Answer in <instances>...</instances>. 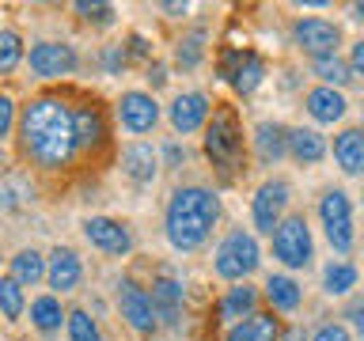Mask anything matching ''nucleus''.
I'll list each match as a JSON object with an SVG mask.
<instances>
[{
    "instance_id": "obj_1",
    "label": "nucleus",
    "mask_w": 364,
    "mask_h": 341,
    "mask_svg": "<svg viewBox=\"0 0 364 341\" xmlns=\"http://www.w3.org/2000/svg\"><path fill=\"white\" fill-rule=\"evenodd\" d=\"M19 141L38 167L57 170L68 167V159L76 156V125H73V110L61 99H31L19 114Z\"/></svg>"
},
{
    "instance_id": "obj_2",
    "label": "nucleus",
    "mask_w": 364,
    "mask_h": 341,
    "mask_svg": "<svg viewBox=\"0 0 364 341\" xmlns=\"http://www.w3.org/2000/svg\"><path fill=\"white\" fill-rule=\"evenodd\" d=\"M216 224H220V197L209 186H178L171 193L164 212V232L175 250H182V254L201 250Z\"/></svg>"
},
{
    "instance_id": "obj_3",
    "label": "nucleus",
    "mask_w": 364,
    "mask_h": 341,
    "mask_svg": "<svg viewBox=\"0 0 364 341\" xmlns=\"http://www.w3.org/2000/svg\"><path fill=\"white\" fill-rule=\"evenodd\" d=\"M258 266H262L258 239L250 235V232H243V227L228 232L220 239V247H216V254H213V273L220 281H232V284H243Z\"/></svg>"
},
{
    "instance_id": "obj_4",
    "label": "nucleus",
    "mask_w": 364,
    "mask_h": 341,
    "mask_svg": "<svg viewBox=\"0 0 364 341\" xmlns=\"http://www.w3.org/2000/svg\"><path fill=\"white\" fill-rule=\"evenodd\" d=\"M318 220H323L326 243L338 250V254H353L357 247V224H353V197L341 186L323 190L318 197Z\"/></svg>"
},
{
    "instance_id": "obj_5",
    "label": "nucleus",
    "mask_w": 364,
    "mask_h": 341,
    "mask_svg": "<svg viewBox=\"0 0 364 341\" xmlns=\"http://www.w3.org/2000/svg\"><path fill=\"white\" fill-rule=\"evenodd\" d=\"M269 239H273V258H277L284 269H307L311 266L315 239H311V224H307L304 212H289Z\"/></svg>"
},
{
    "instance_id": "obj_6",
    "label": "nucleus",
    "mask_w": 364,
    "mask_h": 341,
    "mask_svg": "<svg viewBox=\"0 0 364 341\" xmlns=\"http://www.w3.org/2000/svg\"><path fill=\"white\" fill-rule=\"evenodd\" d=\"M205 156L220 170H235L243 163V129H239L235 114L220 110L209 118V125H205Z\"/></svg>"
},
{
    "instance_id": "obj_7",
    "label": "nucleus",
    "mask_w": 364,
    "mask_h": 341,
    "mask_svg": "<svg viewBox=\"0 0 364 341\" xmlns=\"http://www.w3.org/2000/svg\"><path fill=\"white\" fill-rule=\"evenodd\" d=\"M289 197H292V186L284 178H266L258 186V193L250 197V220H255V232L262 235H273L277 224L284 220V209H289Z\"/></svg>"
},
{
    "instance_id": "obj_8",
    "label": "nucleus",
    "mask_w": 364,
    "mask_h": 341,
    "mask_svg": "<svg viewBox=\"0 0 364 341\" xmlns=\"http://www.w3.org/2000/svg\"><path fill=\"white\" fill-rule=\"evenodd\" d=\"M292 42L304 53H311V61L315 57H330L341 45V27L334 19H323V16H300L292 23Z\"/></svg>"
},
{
    "instance_id": "obj_9",
    "label": "nucleus",
    "mask_w": 364,
    "mask_h": 341,
    "mask_svg": "<svg viewBox=\"0 0 364 341\" xmlns=\"http://www.w3.org/2000/svg\"><path fill=\"white\" fill-rule=\"evenodd\" d=\"M118 307H122V318L129 323L141 337L156 334L159 318H156V307H152V292H144L136 281H122L118 284Z\"/></svg>"
},
{
    "instance_id": "obj_10",
    "label": "nucleus",
    "mask_w": 364,
    "mask_h": 341,
    "mask_svg": "<svg viewBox=\"0 0 364 341\" xmlns=\"http://www.w3.org/2000/svg\"><path fill=\"white\" fill-rule=\"evenodd\" d=\"M27 65H31L34 76L57 80V76H73L80 68V57H76L73 45H65V42H34Z\"/></svg>"
},
{
    "instance_id": "obj_11",
    "label": "nucleus",
    "mask_w": 364,
    "mask_h": 341,
    "mask_svg": "<svg viewBox=\"0 0 364 341\" xmlns=\"http://www.w3.org/2000/svg\"><path fill=\"white\" fill-rule=\"evenodd\" d=\"M118 121L125 133L133 136H144L152 133L159 125V102L152 91H125V95L118 99Z\"/></svg>"
},
{
    "instance_id": "obj_12",
    "label": "nucleus",
    "mask_w": 364,
    "mask_h": 341,
    "mask_svg": "<svg viewBox=\"0 0 364 341\" xmlns=\"http://www.w3.org/2000/svg\"><path fill=\"white\" fill-rule=\"evenodd\" d=\"M84 239L95 250L114 254V258H122V254H129V250H133L129 224L114 220V216H87V220H84Z\"/></svg>"
},
{
    "instance_id": "obj_13",
    "label": "nucleus",
    "mask_w": 364,
    "mask_h": 341,
    "mask_svg": "<svg viewBox=\"0 0 364 341\" xmlns=\"http://www.w3.org/2000/svg\"><path fill=\"white\" fill-rule=\"evenodd\" d=\"M213 118V107H209V95H201V91H182L175 95V102L167 107V121L171 129L190 136V133H201L205 125Z\"/></svg>"
},
{
    "instance_id": "obj_14",
    "label": "nucleus",
    "mask_w": 364,
    "mask_h": 341,
    "mask_svg": "<svg viewBox=\"0 0 364 341\" xmlns=\"http://www.w3.org/2000/svg\"><path fill=\"white\" fill-rule=\"evenodd\" d=\"M159 167H164V159H159V152L148 141L125 144L122 170H125V178H129V182H136V186H152V182L159 178Z\"/></svg>"
},
{
    "instance_id": "obj_15",
    "label": "nucleus",
    "mask_w": 364,
    "mask_h": 341,
    "mask_svg": "<svg viewBox=\"0 0 364 341\" xmlns=\"http://www.w3.org/2000/svg\"><path fill=\"white\" fill-rule=\"evenodd\" d=\"M152 307H156V318L167 326H182V307H186V292L182 284L171 277V273H159L152 281Z\"/></svg>"
},
{
    "instance_id": "obj_16",
    "label": "nucleus",
    "mask_w": 364,
    "mask_h": 341,
    "mask_svg": "<svg viewBox=\"0 0 364 341\" xmlns=\"http://www.w3.org/2000/svg\"><path fill=\"white\" fill-rule=\"evenodd\" d=\"M224 76H228V84H232L239 95H250L262 80H266V61H262L258 53H228V61H224Z\"/></svg>"
},
{
    "instance_id": "obj_17",
    "label": "nucleus",
    "mask_w": 364,
    "mask_h": 341,
    "mask_svg": "<svg viewBox=\"0 0 364 341\" xmlns=\"http://www.w3.org/2000/svg\"><path fill=\"white\" fill-rule=\"evenodd\" d=\"M304 110L311 114V121H318V125H338L341 118L349 114V99L341 95L338 87H311L304 95Z\"/></svg>"
},
{
    "instance_id": "obj_18",
    "label": "nucleus",
    "mask_w": 364,
    "mask_h": 341,
    "mask_svg": "<svg viewBox=\"0 0 364 341\" xmlns=\"http://www.w3.org/2000/svg\"><path fill=\"white\" fill-rule=\"evenodd\" d=\"M80 277H84V261L73 247H57L50 258H46V281H50L53 292H73Z\"/></svg>"
},
{
    "instance_id": "obj_19",
    "label": "nucleus",
    "mask_w": 364,
    "mask_h": 341,
    "mask_svg": "<svg viewBox=\"0 0 364 341\" xmlns=\"http://www.w3.org/2000/svg\"><path fill=\"white\" fill-rule=\"evenodd\" d=\"M258 311V288L255 284H235V288H228L220 296V303H216V318L228 326H235V323H243V318H250Z\"/></svg>"
},
{
    "instance_id": "obj_20",
    "label": "nucleus",
    "mask_w": 364,
    "mask_h": 341,
    "mask_svg": "<svg viewBox=\"0 0 364 341\" xmlns=\"http://www.w3.org/2000/svg\"><path fill=\"white\" fill-rule=\"evenodd\" d=\"M224 341H281V318L273 311H255L243 323L228 326Z\"/></svg>"
},
{
    "instance_id": "obj_21",
    "label": "nucleus",
    "mask_w": 364,
    "mask_h": 341,
    "mask_svg": "<svg viewBox=\"0 0 364 341\" xmlns=\"http://www.w3.org/2000/svg\"><path fill=\"white\" fill-rule=\"evenodd\" d=\"M326 152H330V144H326V136L318 129H304V125L289 129V156L296 159V163L315 167V163L326 159Z\"/></svg>"
},
{
    "instance_id": "obj_22",
    "label": "nucleus",
    "mask_w": 364,
    "mask_h": 341,
    "mask_svg": "<svg viewBox=\"0 0 364 341\" xmlns=\"http://www.w3.org/2000/svg\"><path fill=\"white\" fill-rule=\"evenodd\" d=\"M255 156L262 163H277L289 156V129L281 121H258L255 125Z\"/></svg>"
},
{
    "instance_id": "obj_23",
    "label": "nucleus",
    "mask_w": 364,
    "mask_h": 341,
    "mask_svg": "<svg viewBox=\"0 0 364 341\" xmlns=\"http://www.w3.org/2000/svg\"><path fill=\"white\" fill-rule=\"evenodd\" d=\"M266 300H269L273 311L292 315V311H300V303H304V288L296 277H289V273H269L266 277Z\"/></svg>"
},
{
    "instance_id": "obj_24",
    "label": "nucleus",
    "mask_w": 364,
    "mask_h": 341,
    "mask_svg": "<svg viewBox=\"0 0 364 341\" xmlns=\"http://www.w3.org/2000/svg\"><path fill=\"white\" fill-rule=\"evenodd\" d=\"M334 163L341 175H364V133L360 129H341L334 136Z\"/></svg>"
},
{
    "instance_id": "obj_25",
    "label": "nucleus",
    "mask_w": 364,
    "mask_h": 341,
    "mask_svg": "<svg viewBox=\"0 0 364 341\" xmlns=\"http://www.w3.org/2000/svg\"><path fill=\"white\" fill-rule=\"evenodd\" d=\"M73 125H76V144L87 148V152L107 141V125H102V114H99L95 107H80V110H73Z\"/></svg>"
},
{
    "instance_id": "obj_26",
    "label": "nucleus",
    "mask_w": 364,
    "mask_h": 341,
    "mask_svg": "<svg viewBox=\"0 0 364 341\" xmlns=\"http://www.w3.org/2000/svg\"><path fill=\"white\" fill-rule=\"evenodd\" d=\"M357 281H360V269L353 266V261H346V258H334L323 269V288L330 296H349L353 288H357Z\"/></svg>"
},
{
    "instance_id": "obj_27",
    "label": "nucleus",
    "mask_w": 364,
    "mask_h": 341,
    "mask_svg": "<svg viewBox=\"0 0 364 341\" xmlns=\"http://www.w3.org/2000/svg\"><path fill=\"white\" fill-rule=\"evenodd\" d=\"M311 76H318V84L323 87H346L349 80H353V68L346 57H338V53H330V57H315L311 61Z\"/></svg>"
},
{
    "instance_id": "obj_28",
    "label": "nucleus",
    "mask_w": 364,
    "mask_h": 341,
    "mask_svg": "<svg viewBox=\"0 0 364 341\" xmlns=\"http://www.w3.org/2000/svg\"><path fill=\"white\" fill-rule=\"evenodd\" d=\"M31 323L42 330V334H53V330H61V323H68L65 307L57 296H38V300L31 303Z\"/></svg>"
},
{
    "instance_id": "obj_29",
    "label": "nucleus",
    "mask_w": 364,
    "mask_h": 341,
    "mask_svg": "<svg viewBox=\"0 0 364 341\" xmlns=\"http://www.w3.org/2000/svg\"><path fill=\"white\" fill-rule=\"evenodd\" d=\"M11 277H16L23 288H27V284L34 288V284L46 277V258H42L34 247H31V250H19V254L11 258Z\"/></svg>"
},
{
    "instance_id": "obj_30",
    "label": "nucleus",
    "mask_w": 364,
    "mask_h": 341,
    "mask_svg": "<svg viewBox=\"0 0 364 341\" xmlns=\"http://www.w3.org/2000/svg\"><path fill=\"white\" fill-rule=\"evenodd\" d=\"M205 42H209V31H201V27L178 38V45H175V61L186 68V72H193V68L205 61Z\"/></svg>"
},
{
    "instance_id": "obj_31",
    "label": "nucleus",
    "mask_w": 364,
    "mask_h": 341,
    "mask_svg": "<svg viewBox=\"0 0 364 341\" xmlns=\"http://www.w3.org/2000/svg\"><path fill=\"white\" fill-rule=\"evenodd\" d=\"M23 307H27V300H23V284L11 277H0V315L8 318V323H16V318L23 315Z\"/></svg>"
},
{
    "instance_id": "obj_32",
    "label": "nucleus",
    "mask_w": 364,
    "mask_h": 341,
    "mask_svg": "<svg viewBox=\"0 0 364 341\" xmlns=\"http://www.w3.org/2000/svg\"><path fill=\"white\" fill-rule=\"evenodd\" d=\"M23 61V38L11 27H0V76L16 72Z\"/></svg>"
},
{
    "instance_id": "obj_33",
    "label": "nucleus",
    "mask_w": 364,
    "mask_h": 341,
    "mask_svg": "<svg viewBox=\"0 0 364 341\" xmlns=\"http://www.w3.org/2000/svg\"><path fill=\"white\" fill-rule=\"evenodd\" d=\"M65 326H68V337H73V341H102L95 318H91L87 311H68V323Z\"/></svg>"
},
{
    "instance_id": "obj_34",
    "label": "nucleus",
    "mask_w": 364,
    "mask_h": 341,
    "mask_svg": "<svg viewBox=\"0 0 364 341\" xmlns=\"http://www.w3.org/2000/svg\"><path fill=\"white\" fill-rule=\"evenodd\" d=\"M311 341H353V330L346 323H323L311 334Z\"/></svg>"
},
{
    "instance_id": "obj_35",
    "label": "nucleus",
    "mask_w": 364,
    "mask_h": 341,
    "mask_svg": "<svg viewBox=\"0 0 364 341\" xmlns=\"http://www.w3.org/2000/svg\"><path fill=\"white\" fill-rule=\"evenodd\" d=\"M125 61H129V53H125V45H107L102 50V68H107V76H118Z\"/></svg>"
},
{
    "instance_id": "obj_36",
    "label": "nucleus",
    "mask_w": 364,
    "mask_h": 341,
    "mask_svg": "<svg viewBox=\"0 0 364 341\" xmlns=\"http://www.w3.org/2000/svg\"><path fill=\"white\" fill-rule=\"evenodd\" d=\"M11 129H16V102L11 95H0V141L11 136Z\"/></svg>"
},
{
    "instance_id": "obj_37",
    "label": "nucleus",
    "mask_w": 364,
    "mask_h": 341,
    "mask_svg": "<svg viewBox=\"0 0 364 341\" xmlns=\"http://www.w3.org/2000/svg\"><path fill=\"white\" fill-rule=\"evenodd\" d=\"M346 318H349V330L357 334V341H364V300H353Z\"/></svg>"
},
{
    "instance_id": "obj_38",
    "label": "nucleus",
    "mask_w": 364,
    "mask_h": 341,
    "mask_svg": "<svg viewBox=\"0 0 364 341\" xmlns=\"http://www.w3.org/2000/svg\"><path fill=\"white\" fill-rule=\"evenodd\" d=\"M349 68H353L357 76H364V38L353 42V50H349Z\"/></svg>"
},
{
    "instance_id": "obj_39",
    "label": "nucleus",
    "mask_w": 364,
    "mask_h": 341,
    "mask_svg": "<svg viewBox=\"0 0 364 341\" xmlns=\"http://www.w3.org/2000/svg\"><path fill=\"white\" fill-rule=\"evenodd\" d=\"M182 159H186V148L182 144H167L164 148V167H178Z\"/></svg>"
},
{
    "instance_id": "obj_40",
    "label": "nucleus",
    "mask_w": 364,
    "mask_h": 341,
    "mask_svg": "<svg viewBox=\"0 0 364 341\" xmlns=\"http://www.w3.org/2000/svg\"><path fill=\"white\" fill-rule=\"evenodd\" d=\"M148 84H152V87H164V84H167V68H164V65H148Z\"/></svg>"
},
{
    "instance_id": "obj_41",
    "label": "nucleus",
    "mask_w": 364,
    "mask_h": 341,
    "mask_svg": "<svg viewBox=\"0 0 364 341\" xmlns=\"http://www.w3.org/2000/svg\"><path fill=\"white\" fill-rule=\"evenodd\" d=\"M281 341H311V337H307L300 326H289V330H281Z\"/></svg>"
},
{
    "instance_id": "obj_42",
    "label": "nucleus",
    "mask_w": 364,
    "mask_h": 341,
    "mask_svg": "<svg viewBox=\"0 0 364 341\" xmlns=\"http://www.w3.org/2000/svg\"><path fill=\"white\" fill-rule=\"evenodd\" d=\"M129 50H133L136 57H144V53H148V45H144V38H141V34H133V45H129Z\"/></svg>"
},
{
    "instance_id": "obj_43",
    "label": "nucleus",
    "mask_w": 364,
    "mask_h": 341,
    "mask_svg": "<svg viewBox=\"0 0 364 341\" xmlns=\"http://www.w3.org/2000/svg\"><path fill=\"white\" fill-rule=\"evenodd\" d=\"M164 11H171V16H186V4H164Z\"/></svg>"
},
{
    "instance_id": "obj_44",
    "label": "nucleus",
    "mask_w": 364,
    "mask_h": 341,
    "mask_svg": "<svg viewBox=\"0 0 364 341\" xmlns=\"http://www.w3.org/2000/svg\"><path fill=\"white\" fill-rule=\"evenodd\" d=\"M353 19H357V23H364V4H353Z\"/></svg>"
},
{
    "instance_id": "obj_45",
    "label": "nucleus",
    "mask_w": 364,
    "mask_h": 341,
    "mask_svg": "<svg viewBox=\"0 0 364 341\" xmlns=\"http://www.w3.org/2000/svg\"><path fill=\"white\" fill-rule=\"evenodd\" d=\"M360 133H364V121H360Z\"/></svg>"
}]
</instances>
